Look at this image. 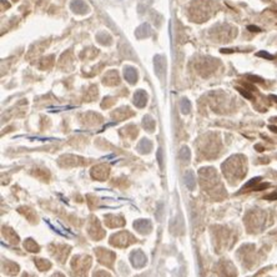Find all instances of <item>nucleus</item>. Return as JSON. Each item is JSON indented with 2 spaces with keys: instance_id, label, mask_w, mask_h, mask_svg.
<instances>
[{
  "instance_id": "1",
  "label": "nucleus",
  "mask_w": 277,
  "mask_h": 277,
  "mask_svg": "<svg viewBox=\"0 0 277 277\" xmlns=\"http://www.w3.org/2000/svg\"><path fill=\"white\" fill-rule=\"evenodd\" d=\"M130 241H132V237L130 236V233H127V232L117 233V235H115V236H112V237H111V242L112 243L115 242L116 246H127V243Z\"/></svg>"
},
{
  "instance_id": "2",
  "label": "nucleus",
  "mask_w": 277,
  "mask_h": 277,
  "mask_svg": "<svg viewBox=\"0 0 277 277\" xmlns=\"http://www.w3.org/2000/svg\"><path fill=\"white\" fill-rule=\"evenodd\" d=\"M134 104L136 106H139V107H142L143 105L146 104V94L142 90L137 91L136 94L134 95Z\"/></svg>"
},
{
  "instance_id": "3",
  "label": "nucleus",
  "mask_w": 277,
  "mask_h": 277,
  "mask_svg": "<svg viewBox=\"0 0 277 277\" xmlns=\"http://www.w3.org/2000/svg\"><path fill=\"white\" fill-rule=\"evenodd\" d=\"M155 70L159 76H162V71L165 70V61H163V58L160 55L155 58Z\"/></svg>"
},
{
  "instance_id": "4",
  "label": "nucleus",
  "mask_w": 277,
  "mask_h": 277,
  "mask_svg": "<svg viewBox=\"0 0 277 277\" xmlns=\"http://www.w3.org/2000/svg\"><path fill=\"white\" fill-rule=\"evenodd\" d=\"M124 75H125V79L129 81L130 84H134L136 81V71L132 68H126L124 70Z\"/></svg>"
},
{
  "instance_id": "5",
  "label": "nucleus",
  "mask_w": 277,
  "mask_h": 277,
  "mask_svg": "<svg viewBox=\"0 0 277 277\" xmlns=\"http://www.w3.org/2000/svg\"><path fill=\"white\" fill-rule=\"evenodd\" d=\"M99 175H101V180L106 177L107 170H105V166H96V167L92 169V176L99 179Z\"/></svg>"
},
{
  "instance_id": "6",
  "label": "nucleus",
  "mask_w": 277,
  "mask_h": 277,
  "mask_svg": "<svg viewBox=\"0 0 277 277\" xmlns=\"http://www.w3.org/2000/svg\"><path fill=\"white\" fill-rule=\"evenodd\" d=\"M71 8H73L74 12H76V13H83L84 10H86V5L81 2V0H74V2L71 3Z\"/></svg>"
},
{
  "instance_id": "7",
  "label": "nucleus",
  "mask_w": 277,
  "mask_h": 277,
  "mask_svg": "<svg viewBox=\"0 0 277 277\" xmlns=\"http://www.w3.org/2000/svg\"><path fill=\"white\" fill-rule=\"evenodd\" d=\"M36 263H38L39 270H41V271H46V270H49V269H50V266H51L49 261L40 260V259H38V260H36Z\"/></svg>"
},
{
  "instance_id": "8",
  "label": "nucleus",
  "mask_w": 277,
  "mask_h": 277,
  "mask_svg": "<svg viewBox=\"0 0 277 277\" xmlns=\"http://www.w3.org/2000/svg\"><path fill=\"white\" fill-rule=\"evenodd\" d=\"M143 126H145L149 131H152V129H153V126H155V122H153V120L151 119V117H145L143 119Z\"/></svg>"
},
{
  "instance_id": "9",
  "label": "nucleus",
  "mask_w": 277,
  "mask_h": 277,
  "mask_svg": "<svg viewBox=\"0 0 277 277\" xmlns=\"http://www.w3.org/2000/svg\"><path fill=\"white\" fill-rule=\"evenodd\" d=\"M260 180H261L260 177H256V179H252L251 181H249L247 183H246V185H245V187H252V186H253V185H255V183H257V182H259Z\"/></svg>"
},
{
  "instance_id": "10",
  "label": "nucleus",
  "mask_w": 277,
  "mask_h": 277,
  "mask_svg": "<svg viewBox=\"0 0 277 277\" xmlns=\"http://www.w3.org/2000/svg\"><path fill=\"white\" fill-rule=\"evenodd\" d=\"M269 187V183H259V186H255V187H252V190H255V191H260V190H263V189H267Z\"/></svg>"
},
{
  "instance_id": "11",
  "label": "nucleus",
  "mask_w": 277,
  "mask_h": 277,
  "mask_svg": "<svg viewBox=\"0 0 277 277\" xmlns=\"http://www.w3.org/2000/svg\"><path fill=\"white\" fill-rule=\"evenodd\" d=\"M94 277H110V275L106 273V272H104V271H99V272H96L94 275Z\"/></svg>"
},
{
  "instance_id": "12",
  "label": "nucleus",
  "mask_w": 277,
  "mask_h": 277,
  "mask_svg": "<svg viewBox=\"0 0 277 277\" xmlns=\"http://www.w3.org/2000/svg\"><path fill=\"white\" fill-rule=\"evenodd\" d=\"M239 91L241 92V94H243V96H246L247 99H251V97H252V96H251V94H249V92H247V91H245L243 89H239Z\"/></svg>"
},
{
  "instance_id": "13",
  "label": "nucleus",
  "mask_w": 277,
  "mask_h": 277,
  "mask_svg": "<svg viewBox=\"0 0 277 277\" xmlns=\"http://www.w3.org/2000/svg\"><path fill=\"white\" fill-rule=\"evenodd\" d=\"M257 55H259V56H263V58H267V59H272V58H273V56H271V55L267 54V53H259Z\"/></svg>"
},
{
  "instance_id": "14",
  "label": "nucleus",
  "mask_w": 277,
  "mask_h": 277,
  "mask_svg": "<svg viewBox=\"0 0 277 277\" xmlns=\"http://www.w3.org/2000/svg\"><path fill=\"white\" fill-rule=\"evenodd\" d=\"M267 200H276L277 199V192L276 193H272V196H266Z\"/></svg>"
},
{
  "instance_id": "15",
  "label": "nucleus",
  "mask_w": 277,
  "mask_h": 277,
  "mask_svg": "<svg viewBox=\"0 0 277 277\" xmlns=\"http://www.w3.org/2000/svg\"><path fill=\"white\" fill-rule=\"evenodd\" d=\"M249 30H251V31H260V29L256 26H249Z\"/></svg>"
}]
</instances>
